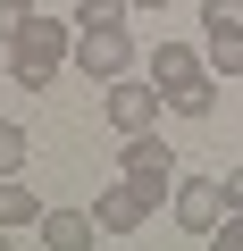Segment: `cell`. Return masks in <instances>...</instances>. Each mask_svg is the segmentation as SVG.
<instances>
[{
    "label": "cell",
    "mask_w": 243,
    "mask_h": 251,
    "mask_svg": "<svg viewBox=\"0 0 243 251\" xmlns=\"http://www.w3.org/2000/svg\"><path fill=\"white\" fill-rule=\"evenodd\" d=\"M76 59V17H26V34L9 42V75H17V92H42L59 67Z\"/></svg>",
    "instance_id": "obj_1"
},
{
    "label": "cell",
    "mask_w": 243,
    "mask_h": 251,
    "mask_svg": "<svg viewBox=\"0 0 243 251\" xmlns=\"http://www.w3.org/2000/svg\"><path fill=\"white\" fill-rule=\"evenodd\" d=\"M117 168H126V184H135V193H143L151 209H160V201L176 193V151H168V143L151 134V126H143V134H126V151H117Z\"/></svg>",
    "instance_id": "obj_2"
},
{
    "label": "cell",
    "mask_w": 243,
    "mask_h": 251,
    "mask_svg": "<svg viewBox=\"0 0 243 251\" xmlns=\"http://www.w3.org/2000/svg\"><path fill=\"white\" fill-rule=\"evenodd\" d=\"M76 67H84L92 84L126 75V67H135V34H126V17H117V25H76Z\"/></svg>",
    "instance_id": "obj_3"
},
{
    "label": "cell",
    "mask_w": 243,
    "mask_h": 251,
    "mask_svg": "<svg viewBox=\"0 0 243 251\" xmlns=\"http://www.w3.org/2000/svg\"><path fill=\"white\" fill-rule=\"evenodd\" d=\"M101 109H109L117 134H143V126H160L168 92H160V84H135V75H109V84H101Z\"/></svg>",
    "instance_id": "obj_4"
},
{
    "label": "cell",
    "mask_w": 243,
    "mask_h": 251,
    "mask_svg": "<svg viewBox=\"0 0 243 251\" xmlns=\"http://www.w3.org/2000/svg\"><path fill=\"white\" fill-rule=\"evenodd\" d=\"M218 209H226V184H218V176H176V193H168V218H176L193 243H210Z\"/></svg>",
    "instance_id": "obj_5"
},
{
    "label": "cell",
    "mask_w": 243,
    "mask_h": 251,
    "mask_svg": "<svg viewBox=\"0 0 243 251\" xmlns=\"http://www.w3.org/2000/svg\"><path fill=\"white\" fill-rule=\"evenodd\" d=\"M210 25V75H243V0H201Z\"/></svg>",
    "instance_id": "obj_6"
},
{
    "label": "cell",
    "mask_w": 243,
    "mask_h": 251,
    "mask_svg": "<svg viewBox=\"0 0 243 251\" xmlns=\"http://www.w3.org/2000/svg\"><path fill=\"white\" fill-rule=\"evenodd\" d=\"M92 218H101V234H135V226H151V201H143L126 176H117V184L92 201Z\"/></svg>",
    "instance_id": "obj_7"
},
{
    "label": "cell",
    "mask_w": 243,
    "mask_h": 251,
    "mask_svg": "<svg viewBox=\"0 0 243 251\" xmlns=\"http://www.w3.org/2000/svg\"><path fill=\"white\" fill-rule=\"evenodd\" d=\"M34 234H42L51 251H84V243L101 234V218H92V209H42V226H34Z\"/></svg>",
    "instance_id": "obj_8"
},
{
    "label": "cell",
    "mask_w": 243,
    "mask_h": 251,
    "mask_svg": "<svg viewBox=\"0 0 243 251\" xmlns=\"http://www.w3.org/2000/svg\"><path fill=\"white\" fill-rule=\"evenodd\" d=\"M193 75H201V50H193V42H160V50H151V84H160V92H176V84H193Z\"/></svg>",
    "instance_id": "obj_9"
},
{
    "label": "cell",
    "mask_w": 243,
    "mask_h": 251,
    "mask_svg": "<svg viewBox=\"0 0 243 251\" xmlns=\"http://www.w3.org/2000/svg\"><path fill=\"white\" fill-rule=\"evenodd\" d=\"M17 226H42V201H34L17 176H0V234H17Z\"/></svg>",
    "instance_id": "obj_10"
},
{
    "label": "cell",
    "mask_w": 243,
    "mask_h": 251,
    "mask_svg": "<svg viewBox=\"0 0 243 251\" xmlns=\"http://www.w3.org/2000/svg\"><path fill=\"white\" fill-rule=\"evenodd\" d=\"M168 109H176V117H210V109H218V75L201 67L193 84H176V92H168Z\"/></svg>",
    "instance_id": "obj_11"
},
{
    "label": "cell",
    "mask_w": 243,
    "mask_h": 251,
    "mask_svg": "<svg viewBox=\"0 0 243 251\" xmlns=\"http://www.w3.org/2000/svg\"><path fill=\"white\" fill-rule=\"evenodd\" d=\"M34 143H26V126H0V176H26Z\"/></svg>",
    "instance_id": "obj_12"
},
{
    "label": "cell",
    "mask_w": 243,
    "mask_h": 251,
    "mask_svg": "<svg viewBox=\"0 0 243 251\" xmlns=\"http://www.w3.org/2000/svg\"><path fill=\"white\" fill-rule=\"evenodd\" d=\"M126 17V0H76V25H117Z\"/></svg>",
    "instance_id": "obj_13"
},
{
    "label": "cell",
    "mask_w": 243,
    "mask_h": 251,
    "mask_svg": "<svg viewBox=\"0 0 243 251\" xmlns=\"http://www.w3.org/2000/svg\"><path fill=\"white\" fill-rule=\"evenodd\" d=\"M210 243H218V251H243V209H218V226H210Z\"/></svg>",
    "instance_id": "obj_14"
},
{
    "label": "cell",
    "mask_w": 243,
    "mask_h": 251,
    "mask_svg": "<svg viewBox=\"0 0 243 251\" xmlns=\"http://www.w3.org/2000/svg\"><path fill=\"white\" fill-rule=\"evenodd\" d=\"M26 17H34V0H0V42H17V34H26Z\"/></svg>",
    "instance_id": "obj_15"
},
{
    "label": "cell",
    "mask_w": 243,
    "mask_h": 251,
    "mask_svg": "<svg viewBox=\"0 0 243 251\" xmlns=\"http://www.w3.org/2000/svg\"><path fill=\"white\" fill-rule=\"evenodd\" d=\"M226 209H243V168H235V176H226Z\"/></svg>",
    "instance_id": "obj_16"
},
{
    "label": "cell",
    "mask_w": 243,
    "mask_h": 251,
    "mask_svg": "<svg viewBox=\"0 0 243 251\" xmlns=\"http://www.w3.org/2000/svg\"><path fill=\"white\" fill-rule=\"evenodd\" d=\"M126 9H168V0H126Z\"/></svg>",
    "instance_id": "obj_17"
}]
</instances>
